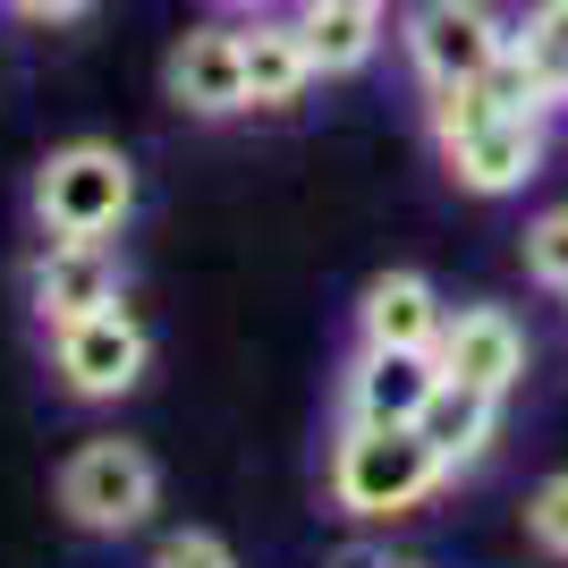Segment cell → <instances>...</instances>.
Masks as SVG:
<instances>
[{"label": "cell", "mask_w": 568, "mask_h": 568, "mask_svg": "<svg viewBox=\"0 0 568 568\" xmlns=\"http://www.w3.org/2000/svg\"><path fill=\"white\" fill-rule=\"evenodd\" d=\"M433 144L467 195H518L551 153V128L535 111H500L484 102V85H450L433 94Z\"/></svg>", "instance_id": "obj_1"}, {"label": "cell", "mask_w": 568, "mask_h": 568, "mask_svg": "<svg viewBox=\"0 0 568 568\" xmlns=\"http://www.w3.org/2000/svg\"><path fill=\"white\" fill-rule=\"evenodd\" d=\"M442 484H450V467L433 458V442L416 425H339V442H332V500L348 509V518H365V526L407 518V509H425Z\"/></svg>", "instance_id": "obj_2"}, {"label": "cell", "mask_w": 568, "mask_h": 568, "mask_svg": "<svg viewBox=\"0 0 568 568\" xmlns=\"http://www.w3.org/2000/svg\"><path fill=\"white\" fill-rule=\"evenodd\" d=\"M136 213V162L102 136L60 144L34 170V230L43 237H119Z\"/></svg>", "instance_id": "obj_3"}, {"label": "cell", "mask_w": 568, "mask_h": 568, "mask_svg": "<svg viewBox=\"0 0 568 568\" xmlns=\"http://www.w3.org/2000/svg\"><path fill=\"white\" fill-rule=\"evenodd\" d=\"M509 34H518V26L500 18L493 0H416V9H407V26H399L407 69H416V85H425V94L484 85V69L509 51Z\"/></svg>", "instance_id": "obj_4"}, {"label": "cell", "mask_w": 568, "mask_h": 568, "mask_svg": "<svg viewBox=\"0 0 568 568\" xmlns=\"http://www.w3.org/2000/svg\"><path fill=\"white\" fill-rule=\"evenodd\" d=\"M162 500V475L136 442H85L60 467V509H69L85 535H136Z\"/></svg>", "instance_id": "obj_5"}, {"label": "cell", "mask_w": 568, "mask_h": 568, "mask_svg": "<svg viewBox=\"0 0 568 568\" xmlns=\"http://www.w3.org/2000/svg\"><path fill=\"white\" fill-rule=\"evenodd\" d=\"M153 365V339L128 306H102V314H77L51 332V374L69 382L77 399H128Z\"/></svg>", "instance_id": "obj_6"}, {"label": "cell", "mask_w": 568, "mask_h": 568, "mask_svg": "<svg viewBox=\"0 0 568 568\" xmlns=\"http://www.w3.org/2000/svg\"><path fill=\"white\" fill-rule=\"evenodd\" d=\"M442 382L433 348H356L339 374V425H416Z\"/></svg>", "instance_id": "obj_7"}, {"label": "cell", "mask_w": 568, "mask_h": 568, "mask_svg": "<svg viewBox=\"0 0 568 568\" xmlns=\"http://www.w3.org/2000/svg\"><path fill=\"white\" fill-rule=\"evenodd\" d=\"M433 356H442L450 382H467L484 399H509L526 382V323L509 306H458L442 323V339H433Z\"/></svg>", "instance_id": "obj_8"}, {"label": "cell", "mask_w": 568, "mask_h": 568, "mask_svg": "<svg viewBox=\"0 0 568 568\" xmlns=\"http://www.w3.org/2000/svg\"><path fill=\"white\" fill-rule=\"evenodd\" d=\"M119 246L111 237H43V255H34V314H43V332L77 323V314H102L119 306Z\"/></svg>", "instance_id": "obj_9"}, {"label": "cell", "mask_w": 568, "mask_h": 568, "mask_svg": "<svg viewBox=\"0 0 568 568\" xmlns=\"http://www.w3.org/2000/svg\"><path fill=\"white\" fill-rule=\"evenodd\" d=\"M162 85L195 119H237L246 111V34L237 26H187L162 60Z\"/></svg>", "instance_id": "obj_10"}, {"label": "cell", "mask_w": 568, "mask_h": 568, "mask_svg": "<svg viewBox=\"0 0 568 568\" xmlns=\"http://www.w3.org/2000/svg\"><path fill=\"white\" fill-rule=\"evenodd\" d=\"M246 34V111H297L314 94V51H306V26L281 18V9H263V18L237 26Z\"/></svg>", "instance_id": "obj_11"}, {"label": "cell", "mask_w": 568, "mask_h": 568, "mask_svg": "<svg viewBox=\"0 0 568 568\" xmlns=\"http://www.w3.org/2000/svg\"><path fill=\"white\" fill-rule=\"evenodd\" d=\"M442 323H450V306L433 297L425 272H382L356 297V348H433Z\"/></svg>", "instance_id": "obj_12"}, {"label": "cell", "mask_w": 568, "mask_h": 568, "mask_svg": "<svg viewBox=\"0 0 568 568\" xmlns=\"http://www.w3.org/2000/svg\"><path fill=\"white\" fill-rule=\"evenodd\" d=\"M297 26L323 77H356L382 51V0H297Z\"/></svg>", "instance_id": "obj_13"}, {"label": "cell", "mask_w": 568, "mask_h": 568, "mask_svg": "<svg viewBox=\"0 0 568 568\" xmlns=\"http://www.w3.org/2000/svg\"><path fill=\"white\" fill-rule=\"evenodd\" d=\"M493 425H500V399H484V390H467V382H433V399H425V416H416V433L433 442V458L442 467H475V458L493 450Z\"/></svg>", "instance_id": "obj_14"}, {"label": "cell", "mask_w": 568, "mask_h": 568, "mask_svg": "<svg viewBox=\"0 0 568 568\" xmlns=\"http://www.w3.org/2000/svg\"><path fill=\"white\" fill-rule=\"evenodd\" d=\"M509 43L526 51V69H535V85L551 94V111H568V0H535Z\"/></svg>", "instance_id": "obj_15"}, {"label": "cell", "mask_w": 568, "mask_h": 568, "mask_svg": "<svg viewBox=\"0 0 568 568\" xmlns=\"http://www.w3.org/2000/svg\"><path fill=\"white\" fill-rule=\"evenodd\" d=\"M526 272L568 297V204H551L544 221H526Z\"/></svg>", "instance_id": "obj_16"}, {"label": "cell", "mask_w": 568, "mask_h": 568, "mask_svg": "<svg viewBox=\"0 0 568 568\" xmlns=\"http://www.w3.org/2000/svg\"><path fill=\"white\" fill-rule=\"evenodd\" d=\"M526 535H535L551 560H568V475H544V484L526 493Z\"/></svg>", "instance_id": "obj_17"}, {"label": "cell", "mask_w": 568, "mask_h": 568, "mask_svg": "<svg viewBox=\"0 0 568 568\" xmlns=\"http://www.w3.org/2000/svg\"><path fill=\"white\" fill-rule=\"evenodd\" d=\"M153 568H237V560H230V544H221V535L187 526V535H170V544L153 551Z\"/></svg>", "instance_id": "obj_18"}, {"label": "cell", "mask_w": 568, "mask_h": 568, "mask_svg": "<svg viewBox=\"0 0 568 568\" xmlns=\"http://www.w3.org/2000/svg\"><path fill=\"white\" fill-rule=\"evenodd\" d=\"M18 18H34V26H69V18H85L94 0H9Z\"/></svg>", "instance_id": "obj_19"}, {"label": "cell", "mask_w": 568, "mask_h": 568, "mask_svg": "<svg viewBox=\"0 0 568 568\" xmlns=\"http://www.w3.org/2000/svg\"><path fill=\"white\" fill-rule=\"evenodd\" d=\"M332 568H407V560H390V551H374V544H356V551H339Z\"/></svg>", "instance_id": "obj_20"}, {"label": "cell", "mask_w": 568, "mask_h": 568, "mask_svg": "<svg viewBox=\"0 0 568 568\" xmlns=\"http://www.w3.org/2000/svg\"><path fill=\"white\" fill-rule=\"evenodd\" d=\"M213 9H230V18H263V9H281V0H213Z\"/></svg>", "instance_id": "obj_21"}]
</instances>
